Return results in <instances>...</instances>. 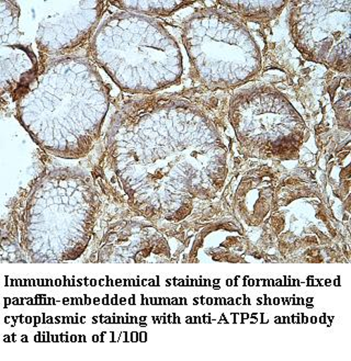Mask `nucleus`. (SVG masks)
Instances as JSON below:
<instances>
[{"instance_id": "obj_9", "label": "nucleus", "mask_w": 351, "mask_h": 361, "mask_svg": "<svg viewBox=\"0 0 351 361\" xmlns=\"http://www.w3.org/2000/svg\"><path fill=\"white\" fill-rule=\"evenodd\" d=\"M19 7L13 1H0V61L1 94L17 102L29 90L40 73L37 55L30 47L21 42L19 31Z\"/></svg>"}, {"instance_id": "obj_1", "label": "nucleus", "mask_w": 351, "mask_h": 361, "mask_svg": "<svg viewBox=\"0 0 351 361\" xmlns=\"http://www.w3.org/2000/svg\"><path fill=\"white\" fill-rule=\"evenodd\" d=\"M228 159L204 104L186 94H152L116 112L106 165L134 210L153 222L178 223L220 198Z\"/></svg>"}, {"instance_id": "obj_11", "label": "nucleus", "mask_w": 351, "mask_h": 361, "mask_svg": "<svg viewBox=\"0 0 351 361\" xmlns=\"http://www.w3.org/2000/svg\"><path fill=\"white\" fill-rule=\"evenodd\" d=\"M290 1H220L242 20L250 23H267L275 20L288 7Z\"/></svg>"}, {"instance_id": "obj_12", "label": "nucleus", "mask_w": 351, "mask_h": 361, "mask_svg": "<svg viewBox=\"0 0 351 361\" xmlns=\"http://www.w3.org/2000/svg\"><path fill=\"white\" fill-rule=\"evenodd\" d=\"M111 5L116 6L126 13L152 18L173 15L181 8L193 5V1H112Z\"/></svg>"}, {"instance_id": "obj_7", "label": "nucleus", "mask_w": 351, "mask_h": 361, "mask_svg": "<svg viewBox=\"0 0 351 361\" xmlns=\"http://www.w3.org/2000/svg\"><path fill=\"white\" fill-rule=\"evenodd\" d=\"M288 25L307 60L350 76L351 1L290 3Z\"/></svg>"}, {"instance_id": "obj_10", "label": "nucleus", "mask_w": 351, "mask_h": 361, "mask_svg": "<svg viewBox=\"0 0 351 361\" xmlns=\"http://www.w3.org/2000/svg\"><path fill=\"white\" fill-rule=\"evenodd\" d=\"M275 206L273 183L264 171H252L240 180L234 200L236 218L244 226H258Z\"/></svg>"}, {"instance_id": "obj_4", "label": "nucleus", "mask_w": 351, "mask_h": 361, "mask_svg": "<svg viewBox=\"0 0 351 361\" xmlns=\"http://www.w3.org/2000/svg\"><path fill=\"white\" fill-rule=\"evenodd\" d=\"M98 208L92 180L58 169L33 187L23 212V245L33 262L76 259L90 243Z\"/></svg>"}, {"instance_id": "obj_6", "label": "nucleus", "mask_w": 351, "mask_h": 361, "mask_svg": "<svg viewBox=\"0 0 351 361\" xmlns=\"http://www.w3.org/2000/svg\"><path fill=\"white\" fill-rule=\"evenodd\" d=\"M240 145L258 157L295 159L304 124L287 96L272 85H244L228 102Z\"/></svg>"}, {"instance_id": "obj_8", "label": "nucleus", "mask_w": 351, "mask_h": 361, "mask_svg": "<svg viewBox=\"0 0 351 361\" xmlns=\"http://www.w3.org/2000/svg\"><path fill=\"white\" fill-rule=\"evenodd\" d=\"M104 8V1H74L49 9L37 25V47L47 54L58 55L84 44L94 37Z\"/></svg>"}, {"instance_id": "obj_3", "label": "nucleus", "mask_w": 351, "mask_h": 361, "mask_svg": "<svg viewBox=\"0 0 351 361\" xmlns=\"http://www.w3.org/2000/svg\"><path fill=\"white\" fill-rule=\"evenodd\" d=\"M94 62L123 92L153 94L178 84L183 55L159 21L132 13L106 18L90 42Z\"/></svg>"}, {"instance_id": "obj_2", "label": "nucleus", "mask_w": 351, "mask_h": 361, "mask_svg": "<svg viewBox=\"0 0 351 361\" xmlns=\"http://www.w3.org/2000/svg\"><path fill=\"white\" fill-rule=\"evenodd\" d=\"M109 92L96 66L78 56L47 62L17 102V116L39 145L63 159H82L99 139Z\"/></svg>"}, {"instance_id": "obj_5", "label": "nucleus", "mask_w": 351, "mask_h": 361, "mask_svg": "<svg viewBox=\"0 0 351 361\" xmlns=\"http://www.w3.org/2000/svg\"><path fill=\"white\" fill-rule=\"evenodd\" d=\"M183 43L195 78L211 92L240 88L261 70V53L245 20L204 8L183 21Z\"/></svg>"}]
</instances>
